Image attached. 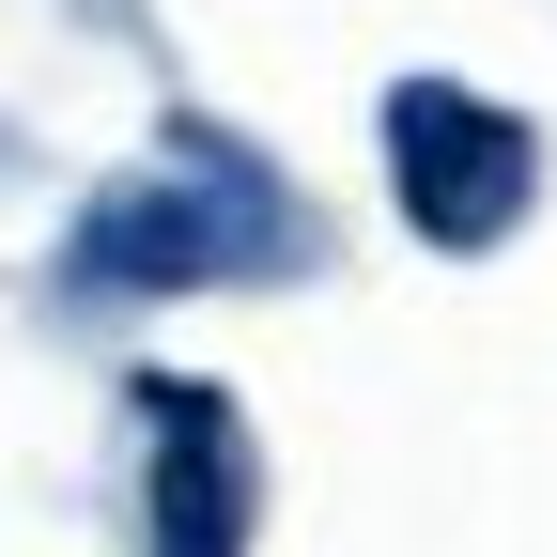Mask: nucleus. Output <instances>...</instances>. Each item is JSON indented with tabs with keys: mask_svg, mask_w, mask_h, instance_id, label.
Segmentation results:
<instances>
[{
	"mask_svg": "<svg viewBox=\"0 0 557 557\" xmlns=\"http://www.w3.org/2000/svg\"><path fill=\"white\" fill-rule=\"evenodd\" d=\"M387 156H403V218L434 233V248H496L527 218V186H542L527 124L480 109V94H449V78H403L387 94Z\"/></svg>",
	"mask_w": 557,
	"mask_h": 557,
	"instance_id": "obj_2",
	"label": "nucleus"
},
{
	"mask_svg": "<svg viewBox=\"0 0 557 557\" xmlns=\"http://www.w3.org/2000/svg\"><path fill=\"white\" fill-rule=\"evenodd\" d=\"M295 248V218H278V186L233 156V139H186V156H156L139 186L94 201V233H78V295H186V278H233V263H278Z\"/></svg>",
	"mask_w": 557,
	"mask_h": 557,
	"instance_id": "obj_1",
	"label": "nucleus"
},
{
	"mask_svg": "<svg viewBox=\"0 0 557 557\" xmlns=\"http://www.w3.org/2000/svg\"><path fill=\"white\" fill-rule=\"evenodd\" d=\"M139 434H156V557H248L263 511V449L218 387H139Z\"/></svg>",
	"mask_w": 557,
	"mask_h": 557,
	"instance_id": "obj_3",
	"label": "nucleus"
}]
</instances>
